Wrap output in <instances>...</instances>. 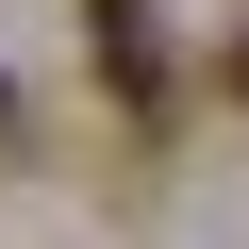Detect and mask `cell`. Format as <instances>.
<instances>
[{"label":"cell","mask_w":249,"mask_h":249,"mask_svg":"<svg viewBox=\"0 0 249 249\" xmlns=\"http://www.w3.org/2000/svg\"><path fill=\"white\" fill-rule=\"evenodd\" d=\"M83 34H100V83H116V100H166V34H150V0H100Z\"/></svg>","instance_id":"cell-1"},{"label":"cell","mask_w":249,"mask_h":249,"mask_svg":"<svg viewBox=\"0 0 249 249\" xmlns=\"http://www.w3.org/2000/svg\"><path fill=\"white\" fill-rule=\"evenodd\" d=\"M216 83H232V100H249V17H232V50H216Z\"/></svg>","instance_id":"cell-2"},{"label":"cell","mask_w":249,"mask_h":249,"mask_svg":"<svg viewBox=\"0 0 249 249\" xmlns=\"http://www.w3.org/2000/svg\"><path fill=\"white\" fill-rule=\"evenodd\" d=\"M0 133H17V83H0Z\"/></svg>","instance_id":"cell-3"}]
</instances>
